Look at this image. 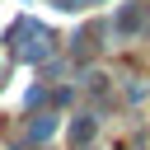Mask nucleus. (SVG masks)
<instances>
[{"label":"nucleus","instance_id":"nucleus-2","mask_svg":"<svg viewBox=\"0 0 150 150\" xmlns=\"http://www.w3.org/2000/svg\"><path fill=\"white\" fill-rule=\"evenodd\" d=\"M89 136H94V117H80V122L70 127V145H84Z\"/></svg>","mask_w":150,"mask_h":150},{"label":"nucleus","instance_id":"nucleus-1","mask_svg":"<svg viewBox=\"0 0 150 150\" xmlns=\"http://www.w3.org/2000/svg\"><path fill=\"white\" fill-rule=\"evenodd\" d=\"M14 52H19L23 61H42V56L52 52V33H47L42 23H33V19H19V23H14Z\"/></svg>","mask_w":150,"mask_h":150}]
</instances>
